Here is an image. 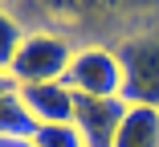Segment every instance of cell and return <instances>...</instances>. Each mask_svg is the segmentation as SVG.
Wrapping results in <instances>:
<instances>
[{"instance_id":"6da1fadb","label":"cell","mask_w":159,"mask_h":147,"mask_svg":"<svg viewBox=\"0 0 159 147\" xmlns=\"http://www.w3.org/2000/svg\"><path fill=\"white\" fill-rule=\"evenodd\" d=\"M74 62V49L66 37L57 33H29L16 62L8 70L12 86L20 90V86H45V82H66V70Z\"/></svg>"},{"instance_id":"7a4b0ae2","label":"cell","mask_w":159,"mask_h":147,"mask_svg":"<svg viewBox=\"0 0 159 147\" xmlns=\"http://www.w3.org/2000/svg\"><path fill=\"white\" fill-rule=\"evenodd\" d=\"M122 62V102L159 110V37H139L118 49Z\"/></svg>"},{"instance_id":"3957f363","label":"cell","mask_w":159,"mask_h":147,"mask_svg":"<svg viewBox=\"0 0 159 147\" xmlns=\"http://www.w3.org/2000/svg\"><path fill=\"white\" fill-rule=\"evenodd\" d=\"M66 86L78 98H122V62L110 49H78L66 70Z\"/></svg>"},{"instance_id":"277c9868","label":"cell","mask_w":159,"mask_h":147,"mask_svg":"<svg viewBox=\"0 0 159 147\" xmlns=\"http://www.w3.org/2000/svg\"><path fill=\"white\" fill-rule=\"evenodd\" d=\"M122 119H126L122 98H78L74 102V127L86 147H114Z\"/></svg>"},{"instance_id":"5b68a950","label":"cell","mask_w":159,"mask_h":147,"mask_svg":"<svg viewBox=\"0 0 159 147\" xmlns=\"http://www.w3.org/2000/svg\"><path fill=\"white\" fill-rule=\"evenodd\" d=\"M20 102L37 119V127H49V123H74L78 94L66 82H45V86H20Z\"/></svg>"},{"instance_id":"8992f818","label":"cell","mask_w":159,"mask_h":147,"mask_svg":"<svg viewBox=\"0 0 159 147\" xmlns=\"http://www.w3.org/2000/svg\"><path fill=\"white\" fill-rule=\"evenodd\" d=\"M114 147H159V110L155 106H126Z\"/></svg>"},{"instance_id":"52a82bcc","label":"cell","mask_w":159,"mask_h":147,"mask_svg":"<svg viewBox=\"0 0 159 147\" xmlns=\"http://www.w3.org/2000/svg\"><path fill=\"white\" fill-rule=\"evenodd\" d=\"M0 135H12V139H33L37 135V119L20 102V90L0 94Z\"/></svg>"},{"instance_id":"ba28073f","label":"cell","mask_w":159,"mask_h":147,"mask_svg":"<svg viewBox=\"0 0 159 147\" xmlns=\"http://www.w3.org/2000/svg\"><path fill=\"white\" fill-rule=\"evenodd\" d=\"M25 29L16 25V16H8L4 8H0V74H8L12 70V62H16V53H20V45H25Z\"/></svg>"},{"instance_id":"9c48e42d","label":"cell","mask_w":159,"mask_h":147,"mask_svg":"<svg viewBox=\"0 0 159 147\" xmlns=\"http://www.w3.org/2000/svg\"><path fill=\"white\" fill-rule=\"evenodd\" d=\"M33 147H86V143L74 123H49V127H37Z\"/></svg>"},{"instance_id":"30bf717a","label":"cell","mask_w":159,"mask_h":147,"mask_svg":"<svg viewBox=\"0 0 159 147\" xmlns=\"http://www.w3.org/2000/svg\"><path fill=\"white\" fill-rule=\"evenodd\" d=\"M0 147H33V139H12V135H0Z\"/></svg>"},{"instance_id":"8fae6325","label":"cell","mask_w":159,"mask_h":147,"mask_svg":"<svg viewBox=\"0 0 159 147\" xmlns=\"http://www.w3.org/2000/svg\"><path fill=\"white\" fill-rule=\"evenodd\" d=\"M8 90H16V86H12V78H8V74H0V94H8Z\"/></svg>"}]
</instances>
